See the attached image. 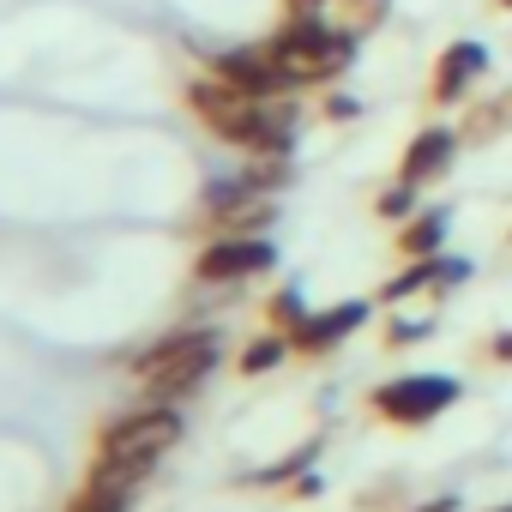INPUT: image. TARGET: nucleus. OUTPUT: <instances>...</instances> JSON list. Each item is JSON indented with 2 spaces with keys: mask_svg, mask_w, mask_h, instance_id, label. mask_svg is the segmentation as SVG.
Instances as JSON below:
<instances>
[{
  "mask_svg": "<svg viewBox=\"0 0 512 512\" xmlns=\"http://www.w3.org/2000/svg\"><path fill=\"white\" fill-rule=\"evenodd\" d=\"M211 73H217L223 85L247 91V97H290V91H296L290 73L278 67L272 43H235V49H217V55H211Z\"/></svg>",
  "mask_w": 512,
  "mask_h": 512,
  "instance_id": "nucleus-8",
  "label": "nucleus"
},
{
  "mask_svg": "<svg viewBox=\"0 0 512 512\" xmlns=\"http://www.w3.org/2000/svg\"><path fill=\"white\" fill-rule=\"evenodd\" d=\"M368 314H374V302H332V308H320V314H308L296 332H290V344L302 350V356H332L344 338H356L362 326H368Z\"/></svg>",
  "mask_w": 512,
  "mask_h": 512,
  "instance_id": "nucleus-10",
  "label": "nucleus"
},
{
  "mask_svg": "<svg viewBox=\"0 0 512 512\" xmlns=\"http://www.w3.org/2000/svg\"><path fill=\"white\" fill-rule=\"evenodd\" d=\"M356 43H362V37H350L344 25L314 19V13H296V19L272 37V55H278V67L290 73V85L302 91V85H326V79H338V73L356 61Z\"/></svg>",
  "mask_w": 512,
  "mask_h": 512,
  "instance_id": "nucleus-3",
  "label": "nucleus"
},
{
  "mask_svg": "<svg viewBox=\"0 0 512 512\" xmlns=\"http://www.w3.org/2000/svg\"><path fill=\"white\" fill-rule=\"evenodd\" d=\"M175 440H181V410H175V404L145 398L139 410H121L115 422H103V434H97V458L157 470V458H163Z\"/></svg>",
  "mask_w": 512,
  "mask_h": 512,
  "instance_id": "nucleus-4",
  "label": "nucleus"
},
{
  "mask_svg": "<svg viewBox=\"0 0 512 512\" xmlns=\"http://www.w3.org/2000/svg\"><path fill=\"white\" fill-rule=\"evenodd\" d=\"M446 229H452V211H446V205H428V211H416V217L398 229V253H404V260L446 253Z\"/></svg>",
  "mask_w": 512,
  "mask_h": 512,
  "instance_id": "nucleus-15",
  "label": "nucleus"
},
{
  "mask_svg": "<svg viewBox=\"0 0 512 512\" xmlns=\"http://www.w3.org/2000/svg\"><path fill=\"white\" fill-rule=\"evenodd\" d=\"M199 217L217 223V235H266L278 205H272V193H253L241 175H229V181H211L199 193Z\"/></svg>",
  "mask_w": 512,
  "mask_h": 512,
  "instance_id": "nucleus-7",
  "label": "nucleus"
},
{
  "mask_svg": "<svg viewBox=\"0 0 512 512\" xmlns=\"http://www.w3.org/2000/svg\"><path fill=\"white\" fill-rule=\"evenodd\" d=\"M488 356H494V362H506V368H512V332H494V338H488Z\"/></svg>",
  "mask_w": 512,
  "mask_h": 512,
  "instance_id": "nucleus-25",
  "label": "nucleus"
},
{
  "mask_svg": "<svg viewBox=\"0 0 512 512\" xmlns=\"http://www.w3.org/2000/svg\"><path fill=\"white\" fill-rule=\"evenodd\" d=\"M320 488H326V482H320V476H314V470H302V476H296V482H290V494H302V500H314V494H320Z\"/></svg>",
  "mask_w": 512,
  "mask_h": 512,
  "instance_id": "nucleus-24",
  "label": "nucleus"
},
{
  "mask_svg": "<svg viewBox=\"0 0 512 512\" xmlns=\"http://www.w3.org/2000/svg\"><path fill=\"white\" fill-rule=\"evenodd\" d=\"M187 103L223 145H235L247 157H266V151L290 157L296 151V103L290 97H247V91H235L211 73L187 91Z\"/></svg>",
  "mask_w": 512,
  "mask_h": 512,
  "instance_id": "nucleus-1",
  "label": "nucleus"
},
{
  "mask_svg": "<svg viewBox=\"0 0 512 512\" xmlns=\"http://www.w3.org/2000/svg\"><path fill=\"white\" fill-rule=\"evenodd\" d=\"M326 115H332V121H356V115H362V97H332Z\"/></svg>",
  "mask_w": 512,
  "mask_h": 512,
  "instance_id": "nucleus-23",
  "label": "nucleus"
},
{
  "mask_svg": "<svg viewBox=\"0 0 512 512\" xmlns=\"http://www.w3.org/2000/svg\"><path fill=\"white\" fill-rule=\"evenodd\" d=\"M488 512H512V500H500V506H488Z\"/></svg>",
  "mask_w": 512,
  "mask_h": 512,
  "instance_id": "nucleus-27",
  "label": "nucleus"
},
{
  "mask_svg": "<svg viewBox=\"0 0 512 512\" xmlns=\"http://www.w3.org/2000/svg\"><path fill=\"white\" fill-rule=\"evenodd\" d=\"M314 452H320V446L308 440L302 452H290V458H278L272 470H253V476H241V488H278V482H296L302 470H314Z\"/></svg>",
  "mask_w": 512,
  "mask_h": 512,
  "instance_id": "nucleus-19",
  "label": "nucleus"
},
{
  "mask_svg": "<svg viewBox=\"0 0 512 512\" xmlns=\"http://www.w3.org/2000/svg\"><path fill=\"white\" fill-rule=\"evenodd\" d=\"M278 266V247L266 235H211L199 247V260H193V278L223 290V284H247V278H260Z\"/></svg>",
  "mask_w": 512,
  "mask_h": 512,
  "instance_id": "nucleus-6",
  "label": "nucleus"
},
{
  "mask_svg": "<svg viewBox=\"0 0 512 512\" xmlns=\"http://www.w3.org/2000/svg\"><path fill=\"white\" fill-rule=\"evenodd\" d=\"M290 157H278V151H266V157H247V169H241V181L253 187V193H278V187H290Z\"/></svg>",
  "mask_w": 512,
  "mask_h": 512,
  "instance_id": "nucleus-18",
  "label": "nucleus"
},
{
  "mask_svg": "<svg viewBox=\"0 0 512 512\" xmlns=\"http://www.w3.org/2000/svg\"><path fill=\"white\" fill-rule=\"evenodd\" d=\"M452 157H458V133H452V127H422V133L404 145L398 181H410V187H428V181H440V175L452 169Z\"/></svg>",
  "mask_w": 512,
  "mask_h": 512,
  "instance_id": "nucleus-12",
  "label": "nucleus"
},
{
  "mask_svg": "<svg viewBox=\"0 0 512 512\" xmlns=\"http://www.w3.org/2000/svg\"><path fill=\"white\" fill-rule=\"evenodd\" d=\"M217 362H223L217 326H181V332L157 338L151 350H139V356H133V374H139L145 398L181 404V398H193V392L217 374Z\"/></svg>",
  "mask_w": 512,
  "mask_h": 512,
  "instance_id": "nucleus-2",
  "label": "nucleus"
},
{
  "mask_svg": "<svg viewBox=\"0 0 512 512\" xmlns=\"http://www.w3.org/2000/svg\"><path fill=\"white\" fill-rule=\"evenodd\" d=\"M145 476H151V470H139V464L97 458V464H91V476H85V488L73 494V506H67V512H133V500H139Z\"/></svg>",
  "mask_w": 512,
  "mask_h": 512,
  "instance_id": "nucleus-9",
  "label": "nucleus"
},
{
  "mask_svg": "<svg viewBox=\"0 0 512 512\" xmlns=\"http://www.w3.org/2000/svg\"><path fill=\"white\" fill-rule=\"evenodd\" d=\"M470 278V260H458V253H428V260H410L398 278H386V290H380V302H410V296H422V290H458Z\"/></svg>",
  "mask_w": 512,
  "mask_h": 512,
  "instance_id": "nucleus-11",
  "label": "nucleus"
},
{
  "mask_svg": "<svg viewBox=\"0 0 512 512\" xmlns=\"http://www.w3.org/2000/svg\"><path fill=\"white\" fill-rule=\"evenodd\" d=\"M500 7H512V0H500Z\"/></svg>",
  "mask_w": 512,
  "mask_h": 512,
  "instance_id": "nucleus-28",
  "label": "nucleus"
},
{
  "mask_svg": "<svg viewBox=\"0 0 512 512\" xmlns=\"http://www.w3.org/2000/svg\"><path fill=\"white\" fill-rule=\"evenodd\" d=\"M374 211H380L386 223H410V217H416V187H410V181H392Z\"/></svg>",
  "mask_w": 512,
  "mask_h": 512,
  "instance_id": "nucleus-20",
  "label": "nucleus"
},
{
  "mask_svg": "<svg viewBox=\"0 0 512 512\" xmlns=\"http://www.w3.org/2000/svg\"><path fill=\"white\" fill-rule=\"evenodd\" d=\"M290 350H296V344H290V332H260V338L241 350V374H247V380H260V374H272Z\"/></svg>",
  "mask_w": 512,
  "mask_h": 512,
  "instance_id": "nucleus-16",
  "label": "nucleus"
},
{
  "mask_svg": "<svg viewBox=\"0 0 512 512\" xmlns=\"http://www.w3.org/2000/svg\"><path fill=\"white\" fill-rule=\"evenodd\" d=\"M428 332H434V320H428V314H422V320H392V326H386V344H392V350H404V344H422Z\"/></svg>",
  "mask_w": 512,
  "mask_h": 512,
  "instance_id": "nucleus-22",
  "label": "nucleus"
},
{
  "mask_svg": "<svg viewBox=\"0 0 512 512\" xmlns=\"http://www.w3.org/2000/svg\"><path fill=\"white\" fill-rule=\"evenodd\" d=\"M410 512H458V494H434V500H422V506H410Z\"/></svg>",
  "mask_w": 512,
  "mask_h": 512,
  "instance_id": "nucleus-26",
  "label": "nucleus"
},
{
  "mask_svg": "<svg viewBox=\"0 0 512 512\" xmlns=\"http://www.w3.org/2000/svg\"><path fill=\"white\" fill-rule=\"evenodd\" d=\"M392 0H290V13H314V19H332L344 25L350 37H368L380 19H386Z\"/></svg>",
  "mask_w": 512,
  "mask_h": 512,
  "instance_id": "nucleus-14",
  "label": "nucleus"
},
{
  "mask_svg": "<svg viewBox=\"0 0 512 512\" xmlns=\"http://www.w3.org/2000/svg\"><path fill=\"white\" fill-rule=\"evenodd\" d=\"M482 73H488V49L482 43H452L434 67V103H458Z\"/></svg>",
  "mask_w": 512,
  "mask_h": 512,
  "instance_id": "nucleus-13",
  "label": "nucleus"
},
{
  "mask_svg": "<svg viewBox=\"0 0 512 512\" xmlns=\"http://www.w3.org/2000/svg\"><path fill=\"white\" fill-rule=\"evenodd\" d=\"M464 398V380L452 374H398L386 386H374V416L398 422V428H422L434 416H446Z\"/></svg>",
  "mask_w": 512,
  "mask_h": 512,
  "instance_id": "nucleus-5",
  "label": "nucleus"
},
{
  "mask_svg": "<svg viewBox=\"0 0 512 512\" xmlns=\"http://www.w3.org/2000/svg\"><path fill=\"white\" fill-rule=\"evenodd\" d=\"M272 320H278V332H296V326L308 320V302H302V290H278V302H272Z\"/></svg>",
  "mask_w": 512,
  "mask_h": 512,
  "instance_id": "nucleus-21",
  "label": "nucleus"
},
{
  "mask_svg": "<svg viewBox=\"0 0 512 512\" xmlns=\"http://www.w3.org/2000/svg\"><path fill=\"white\" fill-rule=\"evenodd\" d=\"M494 133H512V91H500V97H488L470 121H464V139H494Z\"/></svg>",
  "mask_w": 512,
  "mask_h": 512,
  "instance_id": "nucleus-17",
  "label": "nucleus"
}]
</instances>
